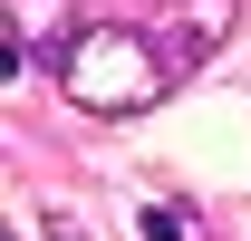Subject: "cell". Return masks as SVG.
Returning a JSON list of instances; mask_svg holds the SVG:
<instances>
[{"label": "cell", "instance_id": "7a4b0ae2", "mask_svg": "<svg viewBox=\"0 0 251 241\" xmlns=\"http://www.w3.org/2000/svg\"><path fill=\"white\" fill-rule=\"evenodd\" d=\"M232 29H242V0H164V10H155V48H164L174 77H193Z\"/></svg>", "mask_w": 251, "mask_h": 241}, {"label": "cell", "instance_id": "3957f363", "mask_svg": "<svg viewBox=\"0 0 251 241\" xmlns=\"http://www.w3.org/2000/svg\"><path fill=\"white\" fill-rule=\"evenodd\" d=\"M145 241H184V222H174V212H155V203H145Z\"/></svg>", "mask_w": 251, "mask_h": 241}, {"label": "cell", "instance_id": "6da1fadb", "mask_svg": "<svg viewBox=\"0 0 251 241\" xmlns=\"http://www.w3.org/2000/svg\"><path fill=\"white\" fill-rule=\"evenodd\" d=\"M49 77H58V96L77 116H145L174 87L155 29H135V20H68L49 39Z\"/></svg>", "mask_w": 251, "mask_h": 241}]
</instances>
